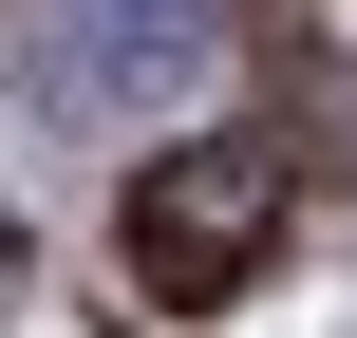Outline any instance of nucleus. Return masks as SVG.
<instances>
[{"mask_svg":"<svg viewBox=\"0 0 357 338\" xmlns=\"http://www.w3.org/2000/svg\"><path fill=\"white\" fill-rule=\"evenodd\" d=\"M282 226H301V151H282V132H169V151L113 188V263H132L151 320H226V301L282 263Z\"/></svg>","mask_w":357,"mask_h":338,"instance_id":"obj_1","label":"nucleus"},{"mask_svg":"<svg viewBox=\"0 0 357 338\" xmlns=\"http://www.w3.org/2000/svg\"><path fill=\"white\" fill-rule=\"evenodd\" d=\"M226 38H245L226 0H38V38H19V56H38V94H56V113H169V94H207V75H226Z\"/></svg>","mask_w":357,"mask_h":338,"instance_id":"obj_2","label":"nucleus"}]
</instances>
